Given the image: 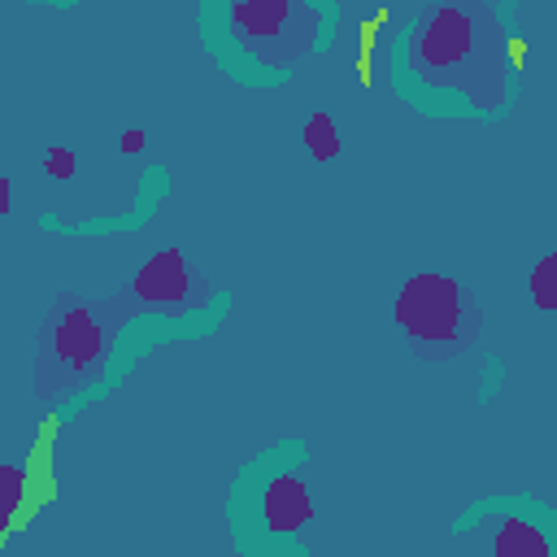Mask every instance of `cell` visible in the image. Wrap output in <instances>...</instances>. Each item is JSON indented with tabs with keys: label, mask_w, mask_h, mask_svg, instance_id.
<instances>
[{
	"label": "cell",
	"mask_w": 557,
	"mask_h": 557,
	"mask_svg": "<svg viewBox=\"0 0 557 557\" xmlns=\"http://www.w3.org/2000/svg\"><path fill=\"white\" fill-rule=\"evenodd\" d=\"M392 91L426 117L509 113L518 91V48L500 4H418L392 44Z\"/></svg>",
	"instance_id": "1"
},
{
	"label": "cell",
	"mask_w": 557,
	"mask_h": 557,
	"mask_svg": "<svg viewBox=\"0 0 557 557\" xmlns=\"http://www.w3.org/2000/svg\"><path fill=\"white\" fill-rule=\"evenodd\" d=\"M200 44L244 87H274L331 44L335 9L309 0H213L200 4Z\"/></svg>",
	"instance_id": "2"
},
{
	"label": "cell",
	"mask_w": 557,
	"mask_h": 557,
	"mask_svg": "<svg viewBox=\"0 0 557 557\" xmlns=\"http://www.w3.org/2000/svg\"><path fill=\"white\" fill-rule=\"evenodd\" d=\"M226 527L239 557H305L313 527L309 444L278 440L252 453L226 492Z\"/></svg>",
	"instance_id": "3"
},
{
	"label": "cell",
	"mask_w": 557,
	"mask_h": 557,
	"mask_svg": "<svg viewBox=\"0 0 557 557\" xmlns=\"http://www.w3.org/2000/svg\"><path fill=\"white\" fill-rule=\"evenodd\" d=\"M392 326L422 366L461 361L483 344L487 313L479 292L448 270H413L392 292Z\"/></svg>",
	"instance_id": "4"
},
{
	"label": "cell",
	"mask_w": 557,
	"mask_h": 557,
	"mask_svg": "<svg viewBox=\"0 0 557 557\" xmlns=\"http://www.w3.org/2000/svg\"><path fill=\"white\" fill-rule=\"evenodd\" d=\"M122 309V300H83V296H57L48 331H44V352L35 366L39 379V396L57 400L70 387L87 383L113 344V313Z\"/></svg>",
	"instance_id": "5"
},
{
	"label": "cell",
	"mask_w": 557,
	"mask_h": 557,
	"mask_svg": "<svg viewBox=\"0 0 557 557\" xmlns=\"http://www.w3.org/2000/svg\"><path fill=\"white\" fill-rule=\"evenodd\" d=\"M457 540H479L487 557H557V513L531 492H492L470 500L457 522Z\"/></svg>",
	"instance_id": "6"
},
{
	"label": "cell",
	"mask_w": 557,
	"mask_h": 557,
	"mask_svg": "<svg viewBox=\"0 0 557 557\" xmlns=\"http://www.w3.org/2000/svg\"><path fill=\"white\" fill-rule=\"evenodd\" d=\"M126 305H148V309H191L200 300V278L191 270V257L183 244L157 248L126 283Z\"/></svg>",
	"instance_id": "7"
},
{
	"label": "cell",
	"mask_w": 557,
	"mask_h": 557,
	"mask_svg": "<svg viewBox=\"0 0 557 557\" xmlns=\"http://www.w3.org/2000/svg\"><path fill=\"white\" fill-rule=\"evenodd\" d=\"M300 148L318 161V165H335L344 157V131H339V117L331 109H313L305 113L300 122Z\"/></svg>",
	"instance_id": "8"
},
{
	"label": "cell",
	"mask_w": 557,
	"mask_h": 557,
	"mask_svg": "<svg viewBox=\"0 0 557 557\" xmlns=\"http://www.w3.org/2000/svg\"><path fill=\"white\" fill-rule=\"evenodd\" d=\"M26 496H30V479L22 466L13 461H0V540L17 527L22 509H26Z\"/></svg>",
	"instance_id": "9"
},
{
	"label": "cell",
	"mask_w": 557,
	"mask_h": 557,
	"mask_svg": "<svg viewBox=\"0 0 557 557\" xmlns=\"http://www.w3.org/2000/svg\"><path fill=\"white\" fill-rule=\"evenodd\" d=\"M527 296L535 305V313H553L557 309V252H540L531 274H527Z\"/></svg>",
	"instance_id": "10"
},
{
	"label": "cell",
	"mask_w": 557,
	"mask_h": 557,
	"mask_svg": "<svg viewBox=\"0 0 557 557\" xmlns=\"http://www.w3.org/2000/svg\"><path fill=\"white\" fill-rule=\"evenodd\" d=\"M39 165H44V174H48L52 183H70V178L78 174V152H74L70 144H44Z\"/></svg>",
	"instance_id": "11"
},
{
	"label": "cell",
	"mask_w": 557,
	"mask_h": 557,
	"mask_svg": "<svg viewBox=\"0 0 557 557\" xmlns=\"http://www.w3.org/2000/svg\"><path fill=\"white\" fill-rule=\"evenodd\" d=\"M144 148H148V131L144 126H126L117 135V157H139Z\"/></svg>",
	"instance_id": "12"
},
{
	"label": "cell",
	"mask_w": 557,
	"mask_h": 557,
	"mask_svg": "<svg viewBox=\"0 0 557 557\" xmlns=\"http://www.w3.org/2000/svg\"><path fill=\"white\" fill-rule=\"evenodd\" d=\"M13 200H17V187H13V174L0 165V222L13 218Z\"/></svg>",
	"instance_id": "13"
}]
</instances>
